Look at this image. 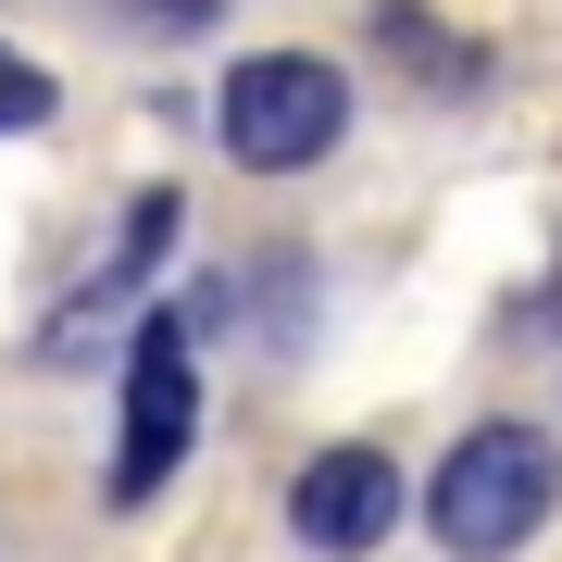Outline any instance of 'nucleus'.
Wrapping results in <instances>:
<instances>
[{
    "label": "nucleus",
    "instance_id": "f257e3e1",
    "mask_svg": "<svg viewBox=\"0 0 562 562\" xmlns=\"http://www.w3.org/2000/svg\"><path fill=\"white\" fill-rule=\"evenodd\" d=\"M550 501H562V450L538 425H475V438L425 475V525H438L450 562H513L550 525Z\"/></svg>",
    "mask_w": 562,
    "mask_h": 562
},
{
    "label": "nucleus",
    "instance_id": "f03ea898",
    "mask_svg": "<svg viewBox=\"0 0 562 562\" xmlns=\"http://www.w3.org/2000/svg\"><path fill=\"white\" fill-rule=\"evenodd\" d=\"M213 125H225V150H238L250 176H313V162L350 138V76L313 63V50H250L238 76H225Z\"/></svg>",
    "mask_w": 562,
    "mask_h": 562
},
{
    "label": "nucleus",
    "instance_id": "7ed1b4c3",
    "mask_svg": "<svg viewBox=\"0 0 562 562\" xmlns=\"http://www.w3.org/2000/svg\"><path fill=\"white\" fill-rule=\"evenodd\" d=\"M201 438V338H188V313H138V338H125V438H113V501L138 513L162 501V475L188 462Z\"/></svg>",
    "mask_w": 562,
    "mask_h": 562
},
{
    "label": "nucleus",
    "instance_id": "20e7f679",
    "mask_svg": "<svg viewBox=\"0 0 562 562\" xmlns=\"http://www.w3.org/2000/svg\"><path fill=\"white\" fill-rule=\"evenodd\" d=\"M387 525H401V462L387 450H313L301 487H288V538L313 562H362L387 550Z\"/></svg>",
    "mask_w": 562,
    "mask_h": 562
},
{
    "label": "nucleus",
    "instance_id": "39448f33",
    "mask_svg": "<svg viewBox=\"0 0 562 562\" xmlns=\"http://www.w3.org/2000/svg\"><path fill=\"white\" fill-rule=\"evenodd\" d=\"M50 101H63V88L38 76V63H25V50H0V138H25V125H50Z\"/></svg>",
    "mask_w": 562,
    "mask_h": 562
},
{
    "label": "nucleus",
    "instance_id": "423d86ee",
    "mask_svg": "<svg viewBox=\"0 0 562 562\" xmlns=\"http://www.w3.org/2000/svg\"><path fill=\"white\" fill-rule=\"evenodd\" d=\"M138 13H162V25H201V13H213V0H138Z\"/></svg>",
    "mask_w": 562,
    "mask_h": 562
}]
</instances>
